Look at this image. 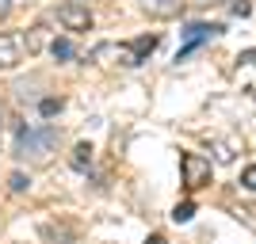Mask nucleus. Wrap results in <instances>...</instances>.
Masks as SVG:
<instances>
[{
  "label": "nucleus",
  "mask_w": 256,
  "mask_h": 244,
  "mask_svg": "<svg viewBox=\"0 0 256 244\" xmlns=\"http://www.w3.org/2000/svg\"><path fill=\"white\" fill-rule=\"evenodd\" d=\"M58 149V130L54 126H23L16 134V157L23 160H46Z\"/></svg>",
  "instance_id": "1"
},
{
  "label": "nucleus",
  "mask_w": 256,
  "mask_h": 244,
  "mask_svg": "<svg viewBox=\"0 0 256 244\" xmlns=\"http://www.w3.org/2000/svg\"><path fill=\"white\" fill-rule=\"evenodd\" d=\"M226 27L222 23H188L184 27V46H180V53H176V61H184V57H192L195 50L203 42H210V38H218Z\"/></svg>",
  "instance_id": "2"
},
{
  "label": "nucleus",
  "mask_w": 256,
  "mask_h": 244,
  "mask_svg": "<svg viewBox=\"0 0 256 244\" xmlns=\"http://www.w3.org/2000/svg\"><path fill=\"white\" fill-rule=\"evenodd\" d=\"M180 172H184V187H203V183H210V160L203 157V153H184L180 157Z\"/></svg>",
  "instance_id": "3"
},
{
  "label": "nucleus",
  "mask_w": 256,
  "mask_h": 244,
  "mask_svg": "<svg viewBox=\"0 0 256 244\" xmlns=\"http://www.w3.org/2000/svg\"><path fill=\"white\" fill-rule=\"evenodd\" d=\"M58 23H62L65 31H92V11L80 0H69V4L58 8Z\"/></svg>",
  "instance_id": "4"
},
{
  "label": "nucleus",
  "mask_w": 256,
  "mask_h": 244,
  "mask_svg": "<svg viewBox=\"0 0 256 244\" xmlns=\"http://www.w3.org/2000/svg\"><path fill=\"white\" fill-rule=\"evenodd\" d=\"M157 34H142V38H134L130 46H118V57H122V65H142L150 61V53L157 50Z\"/></svg>",
  "instance_id": "5"
},
{
  "label": "nucleus",
  "mask_w": 256,
  "mask_h": 244,
  "mask_svg": "<svg viewBox=\"0 0 256 244\" xmlns=\"http://www.w3.org/2000/svg\"><path fill=\"white\" fill-rule=\"evenodd\" d=\"M20 61H23V50H20V42H16L12 34H0V73L16 69Z\"/></svg>",
  "instance_id": "6"
},
{
  "label": "nucleus",
  "mask_w": 256,
  "mask_h": 244,
  "mask_svg": "<svg viewBox=\"0 0 256 244\" xmlns=\"http://www.w3.org/2000/svg\"><path fill=\"white\" fill-rule=\"evenodd\" d=\"M184 0H142V11H150V15H157V19H168V15H176L180 11Z\"/></svg>",
  "instance_id": "7"
},
{
  "label": "nucleus",
  "mask_w": 256,
  "mask_h": 244,
  "mask_svg": "<svg viewBox=\"0 0 256 244\" xmlns=\"http://www.w3.org/2000/svg\"><path fill=\"white\" fill-rule=\"evenodd\" d=\"M73 168L76 172H88V168H92V145H88V141H80V145L73 149Z\"/></svg>",
  "instance_id": "8"
},
{
  "label": "nucleus",
  "mask_w": 256,
  "mask_h": 244,
  "mask_svg": "<svg viewBox=\"0 0 256 244\" xmlns=\"http://www.w3.org/2000/svg\"><path fill=\"white\" fill-rule=\"evenodd\" d=\"M50 53L58 57V61H69L76 50H73V42H69V38H54V42H50Z\"/></svg>",
  "instance_id": "9"
},
{
  "label": "nucleus",
  "mask_w": 256,
  "mask_h": 244,
  "mask_svg": "<svg viewBox=\"0 0 256 244\" xmlns=\"http://www.w3.org/2000/svg\"><path fill=\"white\" fill-rule=\"evenodd\" d=\"M192 218H195V202H180V206L172 210V222L176 225H188Z\"/></svg>",
  "instance_id": "10"
},
{
  "label": "nucleus",
  "mask_w": 256,
  "mask_h": 244,
  "mask_svg": "<svg viewBox=\"0 0 256 244\" xmlns=\"http://www.w3.org/2000/svg\"><path fill=\"white\" fill-rule=\"evenodd\" d=\"M38 84H42L38 76H34V80H20V84H16V96H20V99H34V96H38V92H34Z\"/></svg>",
  "instance_id": "11"
},
{
  "label": "nucleus",
  "mask_w": 256,
  "mask_h": 244,
  "mask_svg": "<svg viewBox=\"0 0 256 244\" xmlns=\"http://www.w3.org/2000/svg\"><path fill=\"white\" fill-rule=\"evenodd\" d=\"M62 107H65L62 99H50V96H46V99H38V115H42V118H54Z\"/></svg>",
  "instance_id": "12"
},
{
  "label": "nucleus",
  "mask_w": 256,
  "mask_h": 244,
  "mask_svg": "<svg viewBox=\"0 0 256 244\" xmlns=\"http://www.w3.org/2000/svg\"><path fill=\"white\" fill-rule=\"evenodd\" d=\"M8 187H12L16 195H20V191H27V187H31V180H27L23 172H12V176H8Z\"/></svg>",
  "instance_id": "13"
},
{
  "label": "nucleus",
  "mask_w": 256,
  "mask_h": 244,
  "mask_svg": "<svg viewBox=\"0 0 256 244\" xmlns=\"http://www.w3.org/2000/svg\"><path fill=\"white\" fill-rule=\"evenodd\" d=\"M241 183H245L248 191H256V164H248V168L241 172Z\"/></svg>",
  "instance_id": "14"
},
{
  "label": "nucleus",
  "mask_w": 256,
  "mask_h": 244,
  "mask_svg": "<svg viewBox=\"0 0 256 244\" xmlns=\"http://www.w3.org/2000/svg\"><path fill=\"white\" fill-rule=\"evenodd\" d=\"M230 11H234V15H248V11H252V4H248V0H234V4H230Z\"/></svg>",
  "instance_id": "15"
},
{
  "label": "nucleus",
  "mask_w": 256,
  "mask_h": 244,
  "mask_svg": "<svg viewBox=\"0 0 256 244\" xmlns=\"http://www.w3.org/2000/svg\"><path fill=\"white\" fill-rule=\"evenodd\" d=\"M8 11H12V0H0V19H4Z\"/></svg>",
  "instance_id": "16"
},
{
  "label": "nucleus",
  "mask_w": 256,
  "mask_h": 244,
  "mask_svg": "<svg viewBox=\"0 0 256 244\" xmlns=\"http://www.w3.org/2000/svg\"><path fill=\"white\" fill-rule=\"evenodd\" d=\"M146 244H168V241H164V237H160V233H153V237H150V241H146Z\"/></svg>",
  "instance_id": "17"
},
{
  "label": "nucleus",
  "mask_w": 256,
  "mask_h": 244,
  "mask_svg": "<svg viewBox=\"0 0 256 244\" xmlns=\"http://www.w3.org/2000/svg\"><path fill=\"white\" fill-rule=\"evenodd\" d=\"M192 4H199V8H206V4H218V0H192Z\"/></svg>",
  "instance_id": "18"
},
{
  "label": "nucleus",
  "mask_w": 256,
  "mask_h": 244,
  "mask_svg": "<svg viewBox=\"0 0 256 244\" xmlns=\"http://www.w3.org/2000/svg\"><path fill=\"white\" fill-rule=\"evenodd\" d=\"M0 130H4V107H0Z\"/></svg>",
  "instance_id": "19"
}]
</instances>
